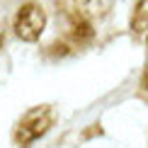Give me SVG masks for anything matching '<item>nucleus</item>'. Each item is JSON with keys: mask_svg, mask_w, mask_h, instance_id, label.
Listing matches in <instances>:
<instances>
[{"mask_svg": "<svg viewBox=\"0 0 148 148\" xmlns=\"http://www.w3.org/2000/svg\"><path fill=\"white\" fill-rule=\"evenodd\" d=\"M46 27V12L41 5L27 3L15 15V32L22 41H36Z\"/></svg>", "mask_w": 148, "mask_h": 148, "instance_id": "f257e3e1", "label": "nucleus"}, {"mask_svg": "<svg viewBox=\"0 0 148 148\" xmlns=\"http://www.w3.org/2000/svg\"><path fill=\"white\" fill-rule=\"evenodd\" d=\"M49 126H51V109L49 107H36V109L24 114V119L20 121V126H17L15 138L20 141L22 146H27V143H32V141H36L41 134H46Z\"/></svg>", "mask_w": 148, "mask_h": 148, "instance_id": "f03ea898", "label": "nucleus"}, {"mask_svg": "<svg viewBox=\"0 0 148 148\" xmlns=\"http://www.w3.org/2000/svg\"><path fill=\"white\" fill-rule=\"evenodd\" d=\"M112 5H114V0H75V12L83 15L88 22H92V20L107 17Z\"/></svg>", "mask_w": 148, "mask_h": 148, "instance_id": "7ed1b4c3", "label": "nucleus"}, {"mask_svg": "<svg viewBox=\"0 0 148 148\" xmlns=\"http://www.w3.org/2000/svg\"><path fill=\"white\" fill-rule=\"evenodd\" d=\"M131 32L134 34H146L148 32V0H138L131 15Z\"/></svg>", "mask_w": 148, "mask_h": 148, "instance_id": "20e7f679", "label": "nucleus"}, {"mask_svg": "<svg viewBox=\"0 0 148 148\" xmlns=\"http://www.w3.org/2000/svg\"><path fill=\"white\" fill-rule=\"evenodd\" d=\"M71 34L75 36L78 41H85V39H90L92 36V27H90V22L85 20L83 15H73V20H71Z\"/></svg>", "mask_w": 148, "mask_h": 148, "instance_id": "39448f33", "label": "nucleus"}, {"mask_svg": "<svg viewBox=\"0 0 148 148\" xmlns=\"http://www.w3.org/2000/svg\"><path fill=\"white\" fill-rule=\"evenodd\" d=\"M0 44H3V29H0Z\"/></svg>", "mask_w": 148, "mask_h": 148, "instance_id": "423d86ee", "label": "nucleus"}, {"mask_svg": "<svg viewBox=\"0 0 148 148\" xmlns=\"http://www.w3.org/2000/svg\"><path fill=\"white\" fill-rule=\"evenodd\" d=\"M146 41H148V32H146Z\"/></svg>", "mask_w": 148, "mask_h": 148, "instance_id": "0eeeda50", "label": "nucleus"}]
</instances>
